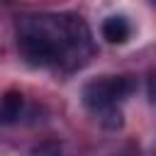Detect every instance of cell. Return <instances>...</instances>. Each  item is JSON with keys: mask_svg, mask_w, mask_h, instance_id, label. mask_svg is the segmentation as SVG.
I'll list each match as a JSON object with an SVG mask.
<instances>
[{"mask_svg": "<svg viewBox=\"0 0 156 156\" xmlns=\"http://www.w3.org/2000/svg\"><path fill=\"white\" fill-rule=\"evenodd\" d=\"M17 46L32 66L76 68L93 54V37L76 15H27L17 22Z\"/></svg>", "mask_w": 156, "mask_h": 156, "instance_id": "6da1fadb", "label": "cell"}, {"mask_svg": "<svg viewBox=\"0 0 156 156\" xmlns=\"http://www.w3.org/2000/svg\"><path fill=\"white\" fill-rule=\"evenodd\" d=\"M132 90H134V80L129 76H100L83 85L80 98L88 110L105 112L112 110L119 100H124Z\"/></svg>", "mask_w": 156, "mask_h": 156, "instance_id": "7a4b0ae2", "label": "cell"}, {"mask_svg": "<svg viewBox=\"0 0 156 156\" xmlns=\"http://www.w3.org/2000/svg\"><path fill=\"white\" fill-rule=\"evenodd\" d=\"M100 32H102L105 41H110V44H124L129 39V34H132V27H129V22L122 15H112V17H107L102 22Z\"/></svg>", "mask_w": 156, "mask_h": 156, "instance_id": "3957f363", "label": "cell"}, {"mask_svg": "<svg viewBox=\"0 0 156 156\" xmlns=\"http://www.w3.org/2000/svg\"><path fill=\"white\" fill-rule=\"evenodd\" d=\"M24 98L20 90H7L0 100V124H15L22 115Z\"/></svg>", "mask_w": 156, "mask_h": 156, "instance_id": "277c9868", "label": "cell"}]
</instances>
